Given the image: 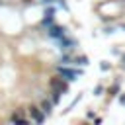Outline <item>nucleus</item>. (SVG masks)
I'll return each mask as SVG.
<instances>
[{"label":"nucleus","instance_id":"nucleus-1","mask_svg":"<svg viewBox=\"0 0 125 125\" xmlns=\"http://www.w3.org/2000/svg\"><path fill=\"white\" fill-rule=\"evenodd\" d=\"M57 45H59V49L62 53H72L74 47H76V39H72L68 35H62L61 39H57Z\"/></svg>","mask_w":125,"mask_h":125},{"label":"nucleus","instance_id":"nucleus-2","mask_svg":"<svg viewBox=\"0 0 125 125\" xmlns=\"http://www.w3.org/2000/svg\"><path fill=\"white\" fill-rule=\"evenodd\" d=\"M59 74H61L62 78H66V80L72 82V80H76V78L82 74V70H74V68H70L68 64H61V66H59Z\"/></svg>","mask_w":125,"mask_h":125},{"label":"nucleus","instance_id":"nucleus-3","mask_svg":"<svg viewBox=\"0 0 125 125\" xmlns=\"http://www.w3.org/2000/svg\"><path fill=\"white\" fill-rule=\"evenodd\" d=\"M51 88H53V90H59L61 94H66V92H68V82H66V78L53 76V78H51Z\"/></svg>","mask_w":125,"mask_h":125},{"label":"nucleus","instance_id":"nucleus-4","mask_svg":"<svg viewBox=\"0 0 125 125\" xmlns=\"http://www.w3.org/2000/svg\"><path fill=\"white\" fill-rule=\"evenodd\" d=\"M47 35L51 37V39H61L62 35H66V27H61V25H55V23H51L49 27H47Z\"/></svg>","mask_w":125,"mask_h":125},{"label":"nucleus","instance_id":"nucleus-5","mask_svg":"<svg viewBox=\"0 0 125 125\" xmlns=\"http://www.w3.org/2000/svg\"><path fill=\"white\" fill-rule=\"evenodd\" d=\"M29 115H31V119H33L35 123H43V121H45V113L41 111V107L31 105V107H29Z\"/></svg>","mask_w":125,"mask_h":125},{"label":"nucleus","instance_id":"nucleus-6","mask_svg":"<svg viewBox=\"0 0 125 125\" xmlns=\"http://www.w3.org/2000/svg\"><path fill=\"white\" fill-rule=\"evenodd\" d=\"M10 121H14V123H23V125H27V123H29V119H25L21 111H14V113H12V117H10Z\"/></svg>","mask_w":125,"mask_h":125},{"label":"nucleus","instance_id":"nucleus-7","mask_svg":"<svg viewBox=\"0 0 125 125\" xmlns=\"http://www.w3.org/2000/svg\"><path fill=\"white\" fill-rule=\"evenodd\" d=\"M41 111H43L45 115H51V111H53V102H51V100H43V104H41Z\"/></svg>","mask_w":125,"mask_h":125},{"label":"nucleus","instance_id":"nucleus-8","mask_svg":"<svg viewBox=\"0 0 125 125\" xmlns=\"http://www.w3.org/2000/svg\"><path fill=\"white\" fill-rule=\"evenodd\" d=\"M59 62H62V64H72V62H74V59H72V55H70V53H62V57L59 59Z\"/></svg>","mask_w":125,"mask_h":125},{"label":"nucleus","instance_id":"nucleus-9","mask_svg":"<svg viewBox=\"0 0 125 125\" xmlns=\"http://www.w3.org/2000/svg\"><path fill=\"white\" fill-rule=\"evenodd\" d=\"M72 64H80V66H86V64H88V57H86V55L74 57V62H72Z\"/></svg>","mask_w":125,"mask_h":125},{"label":"nucleus","instance_id":"nucleus-10","mask_svg":"<svg viewBox=\"0 0 125 125\" xmlns=\"http://www.w3.org/2000/svg\"><path fill=\"white\" fill-rule=\"evenodd\" d=\"M51 94H53V96H51V102H53V105H57V104L61 102V96H62V94H61L59 90H53Z\"/></svg>","mask_w":125,"mask_h":125},{"label":"nucleus","instance_id":"nucleus-11","mask_svg":"<svg viewBox=\"0 0 125 125\" xmlns=\"http://www.w3.org/2000/svg\"><path fill=\"white\" fill-rule=\"evenodd\" d=\"M117 92H119V84H117V82H115V84H113V86H111V90H109V94H111V96H115V94H117Z\"/></svg>","mask_w":125,"mask_h":125},{"label":"nucleus","instance_id":"nucleus-12","mask_svg":"<svg viewBox=\"0 0 125 125\" xmlns=\"http://www.w3.org/2000/svg\"><path fill=\"white\" fill-rule=\"evenodd\" d=\"M57 4H59V8H62V10H68V4H66L64 0H57Z\"/></svg>","mask_w":125,"mask_h":125},{"label":"nucleus","instance_id":"nucleus-13","mask_svg":"<svg viewBox=\"0 0 125 125\" xmlns=\"http://www.w3.org/2000/svg\"><path fill=\"white\" fill-rule=\"evenodd\" d=\"M102 92H104V88L102 86H96V96H102Z\"/></svg>","mask_w":125,"mask_h":125},{"label":"nucleus","instance_id":"nucleus-14","mask_svg":"<svg viewBox=\"0 0 125 125\" xmlns=\"http://www.w3.org/2000/svg\"><path fill=\"white\" fill-rule=\"evenodd\" d=\"M102 70H109V64L107 62H102Z\"/></svg>","mask_w":125,"mask_h":125},{"label":"nucleus","instance_id":"nucleus-15","mask_svg":"<svg viewBox=\"0 0 125 125\" xmlns=\"http://www.w3.org/2000/svg\"><path fill=\"white\" fill-rule=\"evenodd\" d=\"M119 102H121V104L125 105V94H121V96H119Z\"/></svg>","mask_w":125,"mask_h":125}]
</instances>
